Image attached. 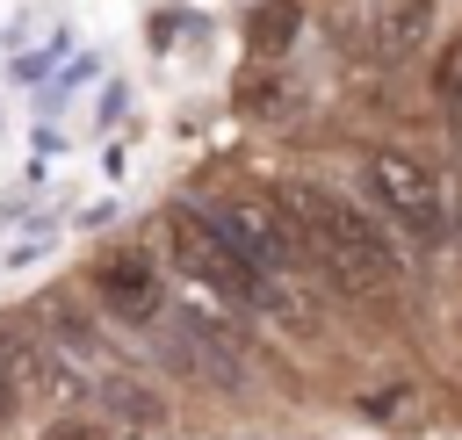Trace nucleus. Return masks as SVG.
Instances as JSON below:
<instances>
[{
    "instance_id": "nucleus-7",
    "label": "nucleus",
    "mask_w": 462,
    "mask_h": 440,
    "mask_svg": "<svg viewBox=\"0 0 462 440\" xmlns=\"http://www.w3.org/2000/svg\"><path fill=\"white\" fill-rule=\"evenodd\" d=\"M94 397H101V418H108V426H123V433H137V426H152V418H159V404H152L130 375H101V382H94Z\"/></svg>"
},
{
    "instance_id": "nucleus-1",
    "label": "nucleus",
    "mask_w": 462,
    "mask_h": 440,
    "mask_svg": "<svg viewBox=\"0 0 462 440\" xmlns=\"http://www.w3.org/2000/svg\"><path fill=\"white\" fill-rule=\"evenodd\" d=\"M282 216H289L303 260H310L318 274H332L339 289L368 296V289L390 281V245H383V231H375L346 195H332V188H318V180H289V188H282Z\"/></svg>"
},
{
    "instance_id": "nucleus-6",
    "label": "nucleus",
    "mask_w": 462,
    "mask_h": 440,
    "mask_svg": "<svg viewBox=\"0 0 462 440\" xmlns=\"http://www.w3.org/2000/svg\"><path fill=\"white\" fill-rule=\"evenodd\" d=\"M101 296H108L116 317H152L159 310V281H152L144 260H108L101 267Z\"/></svg>"
},
{
    "instance_id": "nucleus-4",
    "label": "nucleus",
    "mask_w": 462,
    "mask_h": 440,
    "mask_svg": "<svg viewBox=\"0 0 462 440\" xmlns=\"http://www.w3.org/2000/svg\"><path fill=\"white\" fill-rule=\"evenodd\" d=\"M368 188H375L383 216L404 224L411 238H440V231H448V195H440V180H433L426 159H411V151H375V159H368Z\"/></svg>"
},
{
    "instance_id": "nucleus-5",
    "label": "nucleus",
    "mask_w": 462,
    "mask_h": 440,
    "mask_svg": "<svg viewBox=\"0 0 462 440\" xmlns=\"http://www.w3.org/2000/svg\"><path fill=\"white\" fill-rule=\"evenodd\" d=\"M426 29H433V0H375V7H368V43H375L383 58L419 50Z\"/></svg>"
},
{
    "instance_id": "nucleus-2",
    "label": "nucleus",
    "mask_w": 462,
    "mask_h": 440,
    "mask_svg": "<svg viewBox=\"0 0 462 440\" xmlns=\"http://www.w3.org/2000/svg\"><path fill=\"white\" fill-rule=\"evenodd\" d=\"M159 245L173 252V267L188 274V281H202L209 296H224V303H238V310H260V317H282V325H310L318 310H310V296H282V289H267L195 209H180V216H166L159 224Z\"/></svg>"
},
{
    "instance_id": "nucleus-10",
    "label": "nucleus",
    "mask_w": 462,
    "mask_h": 440,
    "mask_svg": "<svg viewBox=\"0 0 462 440\" xmlns=\"http://www.w3.org/2000/svg\"><path fill=\"white\" fill-rule=\"evenodd\" d=\"M455 144H462V115H455Z\"/></svg>"
},
{
    "instance_id": "nucleus-9",
    "label": "nucleus",
    "mask_w": 462,
    "mask_h": 440,
    "mask_svg": "<svg viewBox=\"0 0 462 440\" xmlns=\"http://www.w3.org/2000/svg\"><path fill=\"white\" fill-rule=\"evenodd\" d=\"M448 87H455V108H462V58H455V72H448Z\"/></svg>"
},
{
    "instance_id": "nucleus-3",
    "label": "nucleus",
    "mask_w": 462,
    "mask_h": 440,
    "mask_svg": "<svg viewBox=\"0 0 462 440\" xmlns=\"http://www.w3.org/2000/svg\"><path fill=\"white\" fill-rule=\"evenodd\" d=\"M267 289H282V296H303V245H296V231H289V216H282V202H267V195H253V188H231V195H217L209 209H195Z\"/></svg>"
},
{
    "instance_id": "nucleus-8",
    "label": "nucleus",
    "mask_w": 462,
    "mask_h": 440,
    "mask_svg": "<svg viewBox=\"0 0 462 440\" xmlns=\"http://www.w3.org/2000/svg\"><path fill=\"white\" fill-rule=\"evenodd\" d=\"M51 440H94V433H79V426H58V433H51Z\"/></svg>"
}]
</instances>
